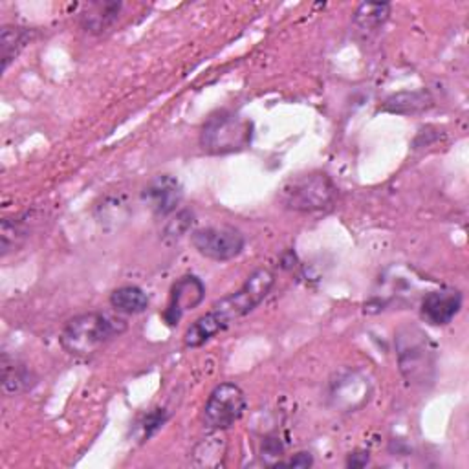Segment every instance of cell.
<instances>
[{
	"instance_id": "cell-14",
	"label": "cell",
	"mask_w": 469,
	"mask_h": 469,
	"mask_svg": "<svg viewBox=\"0 0 469 469\" xmlns=\"http://www.w3.org/2000/svg\"><path fill=\"white\" fill-rule=\"evenodd\" d=\"M433 105L429 93L424 90L418 92H401L389 98L384 105V110L392 114H418L427 110Z\"/></svg>"
},
{
	"instance_id": "cell-16",
	"label": "cell",
	"mask_w": 469,
	"mask_h": 469,
	"mask_svg": "<svg viewBox=\"0 0 469 469\" xmlns=\"http://www.w3.org/2000/svg\"><path fill=\"white\" fill-rule=\"evenodd\" d=\"M29 385V372L15 358L3 354V387L6 394H17Z\"/></svg>"
},
{
	"instance_id": "cell-6",
	"label": "cell",
	"mask_w": 469,
	"mask_h": 469,
	"mask_svg": "<svg viewBox=\"0 0 469 469\" xmlns=\"http://www.w3.org/2000/svg\"><path fill=\"white\" fill-rule=\"evenodd\" d=\"M246 408L247 400L239 385L221 384L207 398L202 422L209 431H226L242 418Z\"/></svg>"
},
{
	"instance_id": "cell-19",
	"label": "cell",
	"mask_w": 469,
	"mask_h": 469,
	"mask_svg": "<svg viewBox=\"0 0 469 469\" xmlns=\"http://www.w3.org/2000/svg\"><path fill=\"white\" fill-rule=\"evenodd\" d=\"M167 420H169V413H167V409H152L150 413H147V415L142 418V422L138 424L140 441H142V442L150 441L152 436L166 425Z\"/></svg>"
},
{
	"instance_id": "cell-17",
	"label": "cell",
	"mask_w": 469,
	"mask_h": 469,
	"mask_svg": "<svg viewBox=\"0 0 469 469\" xmlns=\"http://www.w3.org/2000/svg\"><path fill=\"white\" fill-rule=\"evenodd\" d=\"M28 237V230L20 218H4L3 221V231H0V247H3V257H6L10 252H15L17 247L22 246V242Z\"/></svg>"
},
{
	"instance_id": "cell-20",
	"label": "cell",
	"mask_w": 469,
	"mask_h": 469,
	"mask_svg": "<svg viewBox=\"0 0 469 469\" xmlns=\"http://www.w3.org/2000/svg\"><path fill=\"white\" fill-rule=\"evenodd\" d=\"M283 453H285L283 444H280L277 439H268V441H264V446H263V458H266V462H268V458L271 457V458H273V460H271V465H280V458H283Z\"/></svg>"
},
{
	"instance_id": "cell-11",
	"label": "cell",
	"mask_w": 469,
	"mask_h": 469,
	"mask_svg": "<svg viewBox=\"0 0 469 469\" xmlns=\"http://www.w3.org/2000/svg\"><path fill=\"white\" fill-rule=\"evenodd\" d=\"M123 4L121 3H112V0H100V3H90L83 8L79 13V22L85 31L88 34H103L114 22L119 19Z\"/></svg>"
},
{
	"instance_id": "cell-2",
	"label": "cell",
	"mask_w": 469,
	"mask_h": 469,
	"mask_svg": "<svg viewBox=\"0 0 469 469\" xmlns=\"http://www.w3.org/2000/svg\"><path fill=\"white\" fill-rule=\"evenodd\" d=\"M127 330V323L101 311H88L70 319L61 332V345L69 354L86 358L98 352L105 343Z\"/></svg>"
},
{
	"instance_id": "cell-1",
	"label": "cell",
	"mask_w": 469,
	"mask_h": 469,
	"mask_svg": "<svg viewBox=\"0 0 469 469\" xmlns=\"http://www.w3.org/2000/svg\"><path fill=\"white\" fill-rule=\"evenodd\" d=\"M275 275L268 268H259L246 279V283L228 297L213 304V308L198 318L183 336L187 349L202 347L211 337L226 330L235 321L254 311L271 292Z\"/></svg>"
},
{
	"instance_id": "cell-4",
	"label": "cell",
	"mask_w": 469,
	"mask_h": 469,
	"mask_svg": "<svg viewBox=\"0 0 469 469\" xmlns=\"http://www.w3.org/2000/svg\"><path fill=\"white\" fill-rule=\"evenodd\" d=\"M254 123L235 112H216L202 127L200 145L207 154L239 152L252 143Z\"/></svg>"
},
{
	"instance_id": "cell-8",
	"label": "cell",
	"mask_w": 469,
	"mask_h": 469,
	"mask_svg": "<svg viewBox=\"0 0 469 469\" xmlns=\"http://www.w3.org/2000/svg\"><path fill=\"white\" fill-rule=\"evenodd\" d=\"M206 297V287L197 275L180 277L173 290L169 304L164 311V319L169 327H176L185 311L195 310Z\"/></svg>"
},
{
	"instance_id": "cell-12",
	"label": "cell",
	"mask_w": 469,
	"mask_h": 469,
	"mask_svg": "<svg viewBox=\"0 0 469 469\" xmlns=\"http://www.w3.org/2000/svg\"><path fill=\"white\" fill-rule=\"evenodd\" d=\"M34 29L22 28V26H4L3 28V39H0V46H3V70L6 72L12 62L17 59V55L29 44Z\"/></svg>"
},
{
	"instance_id": "cell-9",
	"label": "cell",
	"mask_w": 469,
	"mask_h": 469,
	"mask_svg": "<svg viewBox=\"0 0 469 469\" xmlns=\"http://www.w3.org/2000/svg\"><path fill=\"white\" fill-rule=\"evenodd\" d=\"M143 202L152 209L154 214L169 216L176 213L183 198V190L180 182L171 174H160L152 178L142 193Z\"/></svg>"
},
{
	"instance_id": "cell-15",
	"label": "cell",
	"mask_w": 469,
	"mask_h": 469,
	"mask_svg": "<svg viewBox=\"0 0 469 469\" xmlns=\"http://www.w3.org/2000/svg\"><path fill=\"white\" fill-rule=\"evenodd\" d=\"M391 15V6L385 3H363L354 13V24L363 31H376Z\"/></svg>"
},
{
	"instance_id": "cell-13",
	"label": "cell",
	"mask_w": 469,
	"mask_h": 469,
	"mask_svg": "<svg viewBox=\"0 0 469 469\" xmlns=\"http://www.w3.org/2000/svg\"><path fill=\"white\" fill-rule=\"evenodd\" d=\"M110 306L121 314L134 316L149 308V297L138 287H121L110 294Z\"/></svg>"
},
{
	"instance_id": "cell-5",
	"label": "cell",
	"mask_w": 469,
	"mask_h": 469,
	"mask_svg": "<svg viewBox=\"0 0 469 469\" xmlns=\"http://www.w3.org/2000/svg\"><path fill=\"white\" fill-rule=\"evenodd\" d=\"M336 185L325 173H311L288 180L279 193L287 209L299 213L321 211L334 202Z\"/></svg>"
},
{
	"instance_id": "cell-10",
	"label": "cell",
	"mask_w": 469,
	"mask_h": 469,
	"mask_svg": "<svg viewBox=\"0 0 469 469\" xmlns=\"http://www.w3.org/2000/svg\"><path fill=\"white\" fill-rule=\"evenodd\" d=\"M462 308V294L457 288H441L429 292L422 299V318L433 327L449 325Z\"/></svg>"
},
{
	"instance_id": "cell-3",
	"label": "cell",
	"mask_w": 469,
	"mask_h": 469,
	"mask_svg": "<svg viewBox=\"0 0 469 469\" xmlns=\"http://www.w3.org/2000/svg\"><path fill=\"white\" fill-rule=\"evenodd\" d=\"M398 363L409 385L425 387L434 380L436 351L429 336L418 327H401L396 334Z\"/></svg>"
},
{
	"instance_id": "cell-21",
	"label": "cell",
	"mask_w": 469,
	"mask_h": 469,
	"mask_svg": "<svg viewBox=\"0 0 469 469\" xmlns=\"http://www.w3.org/2000/svg\"><path fill=\"white\" fill-rule=\"evenodd\" d=\"M314 464V458H311L310 453H297L294 458L280 462V465H288V467H310Z\"/></svg>"
},
{
	"instance_id": "cell-7",
	"label": "cell",
	"mask_w": 469,
	"mask_h": 469,
	"mask_svg": "<svg viewBox=\"0 0 469 469\" xmlns=\"http://www.w3.org/2000/svg\"><path fill=\"white\" fill-rule=\"evenodd\" d=\"M191 244L197 252L211 261L224 263L239 257L244 249V235L230 226L202 228L191 233Z\"/></svg>"
},
{
	"instance_id": "cell-22",
	"label": "cell",
	"mask_w": 469,
	"mask_h": 469,
	"mask_svg": "<svg viewBox=\"0 0 469 469\" xmlns=\"http://www.w3.org/2000/svg\"><path fill=\"white\" fill-rule=\"evenodd\" d=\"M351 467H363L368 464V453H354L349 457V462H347Z\"/></svg>"
},
{
	"instance_id": "cell-18",
	"label": "cell",
	"mask_w": 469,
	"mask_h": 469,
	"mask_svg": "<svg viewBox=\"0 0 469 469\" xmlns=\"http://www.w3.org/2000/svg\"><path fill=\"white\" fill-rule=\"evenodd\" d=\"M193 222H195V214L190 209L178 211L176 216H173L171 221L167 222V226L164 228V239L166 240H180L183 235H187V231L191 230Z\"/></svg>"
}]
</instances>
